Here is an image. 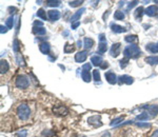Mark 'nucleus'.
Instances as JSON below:
<instances>
[{"instance_id":"nucleus-49","label":"nucleus","mask_w":158,"mask_h":137,"mask_svg":"<svg viewBox=\"0 0 158 137\" xmlns=\"http://www.w3.org/2000/svg\"><path fill=\"white\" fill-rule=\"evenodd\" d=\"M102 137H111V135H110L109 132H107V133H104L103 135H102Z\"/></svg>"},{"instance_id":"nucleus-26","label":"nucleus","mask_w":158,"mask_h":137,"mask_svg":"<svg viewBox=\"0 0 158 137\" xmlns=\"http://www.w3.org/2000/svg\"><path fill=\"white\" fill-rule=\"evenodd\" d=\"M37 17L40 18V19H42V20H47V14H45V12H44L43 9H40V10H38Z\"/></svg>"},{"instance_id":"nucleus-4","label":"nucleus","mask_w":158,"mask_h":137,"mask_svg":"<svg viewBox=\"0 0 158 137\" xmlns=\"http://www.w3.org/2000/svg\"><path fill=\"white\" fill-rule=\"evenodd\" d=\"M53 112H54L55 114H57V115H60V116H66V115H68L69 111H68V109H66V106L57 105V106H55V107L53 108Z\"/></svg>"},{"instance_id":"nucleus-44","label":"nucleus","mask_w":158,"mask_h":137,"mask_svg":"<svg viewBox=\"0 0 158 137\" xmlns=\"http://www.w3.org/2000/svg\"><path fill=\"white\" fill-rule=\"evenodd\" d=\"M99 40H100V42H107V41H105V37H104L103 34L99 35Z\"/></svg>"},{"instance_id":"nucleus-6","label":"nucleus","mask_w":158,"mask_h":137,"mask_svg":"<svg viewBox=\"0 0 158 137\" xmlns=\"http://www.w3.org/2000/svg\"><path fill=\"white\" fill-rule=\"evenodd\" d=\"M120 49H121V44L120 43H114L112 46L111 50H110V54H111L112 57H117V56L120 54Z\"/></svg>"},{"instance_id":"nucleus-21","label":"nucleus","mask_w":158,"mask_h":137,"mask_svg":"<svg viewBox=\"0 0 158 137\" xmlns=\"http://www.w3.org/2000/svg\"><path fill=\"white\" fill-rule=\"evenodd\" d=\"M107 42H99V44H98V53L103 54L107 52Z\"/></svg>"},{"instance_id":"nucleus-47","label":"nucleus","mask_w":158,"mask_h":137,"mask_svg":"<svg viewBox=\"0 0 158 137\" xmlns=\"http://www.w3.org/2000/svg\"><path fill=\"white\" fill-rule=\"evenodd\" d=\"M151 137H158V130H156V131L151 135Z\"/></svg>"},{"instance_id":"nucleus-35","label":"nucleus","mask_w":158,"mask_h":137,"mask_svg":"<svg viewBox=\"0 0 158 137\" xmlns=\"http://www.w3.org/2000/svg\"><path fill=\"white\" fill-rule=\"evenodd\" d=\"M13 49L15 52H18L19 51V40L18 39H15L14 40V43H13Z\"/></svg>"},{"instance_id":"nucleus-46","label":"nucleus","mask_w":158,"mask_h":137,"mask_svg":"<svg viewBox=\"0 0 158 137\" xmlns=\"http://www.w3.org/2000/svg\"><path fill=\"white\" fill-rule=\"evenodd\" d=\"M107 67H109V63H107V61H104V62L102 63V65H101V67H100V68H103V70H104V68H107Z\"/></svg>"},{"instance_id":"nucleus-3","label":"nucleus","mask_w":158,"mask_h":137,"mask_svg":"<svg viewBox=\"0 0 158 137\" xmlns=\"http://www.w3.org/2000/svg\"><path fill=\"white\" fill-rule=\"evenodd\" d=\"M15 86L18 89L24 90L26 88H28V86H30V80H28V78L25 75H19L15 80Z\"/></svg>"},{"instance_id":"nucleus-10","label":"nucleus","mask_w":158,"mask_h":137,"mask_svg":"<svg viewBox=\"0 0 158 137\" xmlns=\"http://www.w3.org/2000/svg\"><path fill=\"white\" fill-rule=\"evenodd\" d=\"M91 62H92L93 65H96V67H101V65L104 62L103 59H102L101 56H93L91 58Z\"/></svg>"},{"instance_id":"nucleus-43","label":"nucleus","mask_w":158,"mask_h":137,"mask_svg":"<svg viewBox=\"0 0 158 137\" xmlns=\"http://www.w3.org/2000/svg\"><path fill=\"white\" fill-rule=\"evenodd\" d=\"M79 25H80V22H75V23H73V24H72V29L73 30H75V29H77V28L79 27Z\"/></svg>"},{"instance_id":"nucleus-28","label":"nucleus","mask_w":158,"mask_h":137,"mask_svg":"<svg viewBox=\"0 0 158 137\" xmlns=\"http://www.w3.org/2000/svg\"><path fill=\"white\" fill-rule=\"evenodd\" d=\"M61 3V1H59V0H49V1H47V6H59Z\"/></svg>"},{"instance_id":"nucleus-27","label":"nucleus","mask_w":158,"mask_h":137,"mask_svg":"<svg viewBox=\"0 0 158 137\" xmlns=\"http://www.w3.org/2000/svg\"><path fill=\"white\" fill-rule=\"evenodd\" d=\"M114 18L116 20H123L124 19V14L120 11H117L114 13Z\"/></svg>"},{"instance_id":"nucleus-9","label":"nucleus","mask_w":158,"mask_h":137,"mask_svg":"<svg viewBox=\"0 0 158 137\" xmlns=\"http://www.w3.org/2000/svg\"><path fill=\"white\" fill-rule=\"evenodd\" d=\"M47 16L51 21H57L60 18V12L57 10H51L47 12Z\"/></svg>"},{"instance_id":"nucleus-15","label":"nucleus","mask_w":158,"mask_h":137,"mask_svg":"<svg viewBox=\"0 0 158 137\" xmlns=\"http://www.w3.org/2000/svg\"><path fill=\"white\" fill-rule=\"evenodd\" d=\"M145 49L153 54H158V42H156V43H148Z\"/></svg>"},{"instance_id":"nucleus-30","label":"nucleus","mask_w":158,"mask_h":137,"mask_svg":"<svg viewBox=\"0 0 158 137\" xmlns=\"http://www.w3.org/2000/svg\"><path fill=\"white\" fill-rule=\"evenodd\" d=\"M137 40H138V38H137V36H136V35H130V36H126V42H137Z\"/></svg>"},{"instance_id":"nucleus-17","label":"nucleus","mask_w":158,"mask_h":137,"mask_svg":"<svg viewBox=\"0 0 158 137\" xmlns=\"http://www.w3.org/2000/svg\"><path fill=\"white\" fill-rule=\"evenodd\" d=\"M111 29L114 33H124V32H126V28L121 27V25H118V24H114V23H112V24H111Z\"/></svg>"},{"instance_id":"nucleus-18","label":"nucleus","mask_w":158,"mask_h":137,"mask_svg":"<svg viewBox=\"0 0 158 137\" xmlns=\"http://www.w3.org/2000/svg\"><path fill=\"white\" fill-rule=\"evenodd\" d=\"M93 46H94V40H93L92 38H85V40H83V46H85L87 50H90L93 48Z\"/></svg>"},{"instance_id":"nucleus-23","label":"nucleus","mask_w":158,"mask_h":137,"mask_svg":"<svg viewBox=\"0 0 158 137\" xmlns=\"http://www.w3.org/2000/svg\"><path fill=\"white\" fill-rule=\"evenodd\" d=\"M88 124H98V126H101L100 122V116H92L88 118Z\"/></svg>"},{"instance_id":"nucleus-20","label":"nucleus","mask_w":158,"mask_h":137,"mask_svg":"<svg viewBox=\"0 0 158 137\" xmlns=\"http://www.w3.org/2000/svg\"><path fill=\"white\" fill-rule=\"evenodd\" d=\"M145 62L149 63L151 65H158V56H150V57L145 58Z\"/></svg>"},{"instance_id":"nucleus-45","label":"nucleus","mask_w":158,"mask_h":137,"mask_svg":"<svg viewBox=\"0 0 158 137\" xmlns=\"http://www.w3.org/2000/svg\"><path fill=\"white\" fill-rule=\"evenodd\" d=\"M34 25H35V27H37V25H38V27H40V28H43V27H42V22H40V21H35Z\"/></svg>"},{"instance_id":"nucleus-33","label":"nucleus","mask_w":158,"mask_h":137,"mask_svg":"<svg viewBox=\"0 0 158 137\" xmlns=\"http://www.w3.org/2000/svg\"><path fill=\"white\" fill-rule=\"evenodd\" d=\"M93 76H94L95 81H100V73H99V71H98V70L93 71Z\"/></svg>"},{"instance_id":"nucleus-50","label":"nucleus","mask_w":158,"mask_h":137,"mask_svg":"<svg viewBox=\"0 0 158 137\" xmlns=\"http://www.w3.org/2000/svg\"><path fill=\"white\" fill-rule=\"evenodd\" d=\"M156 14H157V15H158V8H157V12H156Z\"/></svg>"},{"instance_id":"nucleus-37","label":"nucleus","mask_w":158,"mask_h":137,"mask_svg":"<svg viewBox=\"0 0 158 137\" xmlns=\"http://www.w3.org/2000/svg\"><path fill=\"white\" fill-rule=\"evenodd\" d=\"M17 61H18L19 65H24V61H23V58H22V56H21L20 54H19V55H17Z\"/></svg>"},{"instance_id":"nucleus-8","label":"nucleus","mask_w":158,"mask_h":137,"mask_svg":"<svg viewBox=\"0 0 158 137\" xmlns=\"http://www.w3.org/2000/svg\"><path fill=\"white\" fill-rule=\"evenodd\" d=\"M142 109H147L149 114H151V116H156L158 114V105L145 106V107H142Z\"/></svg>"},{"instance_id":"nucleus-24","label":"nucleus","mask_w":158,"mask_h":137,"mask_svg":"<svg viewBox=\"0 0 158 137\" xmlns=\"http://www.w3.org/2000/svg\"><path fill=\"white\" fill-rule=\"evenodd\" d=\"M74 51H75V46H74V44L66 43V46H64V53L69 54V53H72V52H74Z\"/></svg>"},{"instance_id":"nucleus-39","label":"nucleus","mask_w":158,"mask_h":137,"mask_svg":"<svg viewBox=\"0 0 158 137\" xmlns=\"http://www.w3.org/2000/svg\"><path fill=\"white\" fill-rule=\"evenodd\" d=\"M26 134H28L26 130H21V132L17 133V136L18 137H26Z\"/></svg>"},{"instance_id":"nucleus-25","label":"nucleus","mask_w":158,"mask_h":137,"mask_svg":"<svg viewBox=\"0 0 158 137\" xmlns=\"http://www.w3.org/2000/svg\"><path fill=\"white\" fill-rule=\"evenodd\" d=\"M33 32H34V34L36 35H45L47 31H45L44 28H34Z\"/></svg>"},{"instance_id":"nucleus-38","label":"nucleus","mask_w":158,"mask_h":137,"mask_svg":"<svg viewBox=\"0 0 158 137\" xmlns=\"http://www.w3.org/2000/svg\"><path fill=\"white\" fill-rule=\"evenodd\" d=\"M136 124H137L139 128H149L150 127V124H148V122H145V124H143V122H137Z\"/></svg>"},{"instance_id":"nucleus-7","label":"nucleus","mask_w":158,"mask_h":137,"mask_svg":"<svg viewBox=\"0 0 158 137\" xmlns=\"http://www.w3.org/2000/svg\"><path fill=\"white\" fill-rule=\"evenodd\" d=\"M104 76H105L107 81L109 82L110 84H115L117 82V76H116V74L113 72H107L104 74Z\"/></svg>"},{"instance_id":"nucleus-48","label":"nucleus","mask_w":158,"mask_h":137,"mask_svg":"<svg viewBox=\"0 0 158 137\" xmlns=\"http://www.w3.org/2000/svg\"><path fill=\"white\" fill-rule=\"evenodd\" d=\"M77 44H78L79 48H81V46H82V41H81V40H78V41H77Z\"/></svg>"},{"instance_id":"nucleus-1","label":"nucleus","mask_w":158,"mask_h":137,"mask_svg":"<svg viewBox=\"0 0 158 137\" xmlns=\"http://www.w3.org/2000/svg\"><path fill=\"white\" fill-rule=\"evenodd\" d=\"M123 55L124 58H137L138 56L141 55V51L139 46L136 44H130V46H126L123 50Z\"/></svg>"},{"instance_id":"nucleus-36","label":"nucleus","mask_w":158,"mask_h":137,"mask_svg":"<svg viewBox=\"0 0 158 137\" xmlns=\"http://www.w3.org/2000/svg\"><path fill=\"white\" fill-rule=\"evenodd\" d=\"M128 61H129V59H128V58H124L123 60H120V61H119V62H120V67L122 68H126V65H128V63H129Z\"/></svg>"},{"instance_id":"nucleus-5","label":"nucleus","mask_w":158,"mask_h":137,"mask_svg":"<svg viewBox=\"0 0 158 137\" xmlns=\"http://www.w3.org/2000/svg\"><path fill=\"white\" fill-rule=\"evenodd\" d=\"M87 57H88V52L87 51H80L75 55V61L78 63L85 62V61L87 60Z\"/></svg>"},{"instance_id":"nucleus-12","label":"nucleus","mask_w":158,"mask_h":137,"mask_svg":"<svg viewBox=\"0 0 158 137\" xmlns=\"http://www.w3.org/2000/svg\"><path fill=\"white\" fill-rule=\"evenodd\" d=\"M83 12H85V9H80V10H78L77 12H76L75 14H74L73 16H72V18H71V22H72V24H73V23H75L76 21L77 20H79L80 19V17H81V15H82L83 14ZM78 22V21H77Z\"/></svg>"},{"instance_id":"nucleus-19","label":"nucleus","mask_w":158,"mask_h":137,"mask_svg":"<svg viewBox=\"0 0 158 137\" xmlns=\"http://www.w3.org/2000/svg\"><path fill=\"white\" fill-rule=\"evenodd\" d=\"M81 78L83 79V81L90 82L91 80H92V78H91V73H90V71L82 70V72H81Z\"/></svg>"},{"instance_id":"nucleus-34","label":"nucleus","mask_w":158,"mask_h":137,"mask_svg":"<svg viewBox=\"0 0 158 137\" xmlns=\"http://www.w3.org/2000/svg\"><path fill=\"white\" fill-rule=\"evenodd\" d=\"M122 120H123V116H119V117L115 118L113 121L111 122V126H116L117 124H119V122L122 121Z\"/></svg>"},{"instance_id":"nucleus-2","label":"nucleus","mask_w":158,"mask_h":137,"mask_svg":"<svg viewBox=\"0 0 158 137\" xmlns=\"http://www.w3.org/2000/svg\"><path fill=\"white\" fill-rule=\"evenodd\" d=\"M17 115L19 119L25 121L31 116V109L26 103H20L17 107Z\"/></svg>"},{"instance_id":"nucleus-29","label":"nucleus","mask_w":158,"mask_h":137,"mask_svg":"<svg viewBox=\"0 0 158 137\" xmlns=\"http://www.w3.org/2000/svg\"><path fill=\"white\" fill-rule=\"evenodd\" d=\"M142 14H143V8L139 6V8H138L135 12V18L136 19H140L141 16H142Z\"/></svg>"},{"instance_id":"nucleus-13","label":"nucleus","mask_w":158,"mask_h":137,"mask_svg":"<svg viewBox=\"0 0 158 137\" xmlns=\"http://www.w3.org/2000/svg\"><path fill=\"white\" fill-rule=\"evenodd\" d=\"M119 82L126 84H132L134 82V79L133 77L129 76V75H122V76L119 77Z\"/></svg>"},{"instance_id":"nucleus-22","label":"nucleus","mask_w":158,"mask_h":137,"mask_svg":"<svg viewBox=\"0 0 158 137\" xmlns=\"http://www.w3.org/2000/svg\"><path fill=\"white\" fill-rule=\"evenodd\" d=\"M152 117L151 115L149 114V113H141L140 115H138L137 117H136V119L137 120H139V121H142V120H148V119H150V118Z\"/></svg>"},{"instance_id":"nucleus-11","label":"nucleus","mask_w":158,"mask_h":137,"mask_svg":"<svg viewBox=\"0 0 158 137\" xmlns=\"http://www.w3.org/2000/svg\"><path fill=\"white\" fill-rule=\"evenodd\" d=\"M9 70V62L6 60H3V59H2V60L0 61V73L3 75V74H6V73H8Z\"/></svg>"},{"instance_id":"nucleus-42","label":"nucleus","mask_w":158,"mask_h":137,"mask_svg":"<svg viewBox=\"0 0 158 137\" xmlns=\"http://www.w3.org/2000/svg\"><path fill=\"white\" fill-rule=\"evenodd\" d=\"M0 32H1V34H3V33H6L8 32V27H3V25H1V27H0Z\"/></svg>"},{"instance_id":"nucleus-14","label":"nucleus","mask_w":158,"mask_h":137,"mask_svg":"<svg viewBox=\"0 0 158 137\" xmlns=\"http://www.w3.org/2000/svg\"><path fill=\"white\" fill-rule=\"evenodd\" d=\"M39 50L42 54L44 55H47L50 53V44L47 42H42V43L39 44Z\"/></svg>"},{"instance_id":"nucleus-32","label":"nucleus","mask_w":158,"mask_h":137,"mask_svg":"<svg viewBox=\"0 0 158 137\" xmlns=\"http://www.w3.org/2000/svg\"><path fill=\"white\" fill-rule=\"evenodd\" d=\"M13 25H14V17L11 16V17L8 18V20H6V27H8L9 29H12Z\"/></svg>"},{"instance_id":"nucleus-16","label":"nucleus","mask_w":158,"mask_h":137,"mask_svg":"<svg viewBox=\"0 0 158 137\" xmlns=\"http://www.w3.org/2000/svg\"><path fill=\"white\" fill-rule=\"evenodd\" d=\"M156 12H157L156 6H150L149 8L145 9V15H148V16H150V17H152V16H154L155 14H156Z\"/></svg>"},{"instance_id":"nucleus-40","label":"nucleus","mask_w":158,"mask_h":137,"mask_svg":"<svg viewBox=\"0 0 158 137\" xmlns=\"http://www.w3.org/2000/svg\"><path fill=\"white\" fill-rule=\"evenodd\" d=\"M91 68H92V65H91V63H85V65H83V67H82V70H85V71H90Z\"/></svg>"},{"instance_id":"nucleus-41","label":"nucleus","mask_w":158,"mask_h":137,"mask_svg":"<svg viewBox=\"0 0 158 137\" xmlns=\"http://www.w3.org/2000/svg\"><path fill=\"white\" fill-rule=\"evenodd\" d=\"M137 3H138L137 1H132V2H130V3H129V6H128V10H130V9H132L133 6H135Z\"/></svg>"},{"instance_id":"nucleus-31","label":"nucleus","mask_w":158,"mask_h":137,"mask_svg":"<svg viewBox=\"0 0 158 137\" xmlns=\"http://www.w3.org/2000/svg\"><path fill=\"white\" fill-rule=\"evenodd\" d=\"M82 3H83V1H80V0H76V1H70V2H69V4H70V6H72V8L80 6Z\"/></svg>"}]
</instances>
